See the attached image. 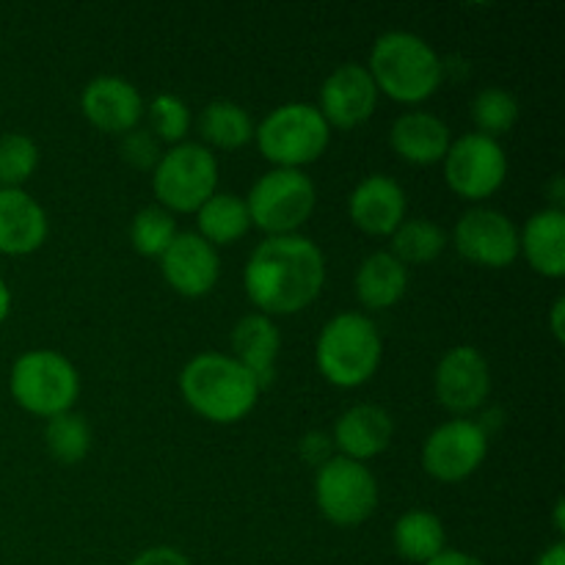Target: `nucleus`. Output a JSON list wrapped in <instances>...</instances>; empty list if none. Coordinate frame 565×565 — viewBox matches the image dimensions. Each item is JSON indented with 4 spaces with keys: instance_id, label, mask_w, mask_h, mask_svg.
<instances>
[{
    "instance_id": "obj_23",
    "label": "nucleus",
    "mask_w": 565,
    "mask_h": 565,
    "mask_svg": "<svg viewBox=\"0 0 565 565\" xmlns=\"http://www.w3.org/2000/svg\"><path fill=\"white\" fill-rule=\"evenodd\" d=\"M356 301L367 312H386L403 301L408 290V268L390 252H373L362 259L353 276Z\"/></svg>"
},
{
    "instance_id": "obj_30",
    "label": "nucleus",
    "mask_w": 565,
    "mask_h": 565,
    "mask_svg": "<svg viewBox=\"0 0 565 565\" xmlns=\"http://www.w3.org/2000/svg\"><path fill=\"white\" fill-rule=\"evenodd\" d=\"M177 221L169 210H163L160 204H149L141 207L130 221V243L141 257L160 259L166 248L171 246V241L177 237Z\"/></svg>"
},
{
    "instance_id": "obj_37",
    "label": "nucleus",
    "mask_w": 565,
    "mask_h": 565,
    "mask_svg": "<svg viewBox=\"0 0 565 565\" xmlns=\"http://www.w3.org/2000/svg\"><path fill=\"white\" fill-rule=\"evenodd\" d=\"M563 315H565V298L557 296L555 303H552V309H550V329H552V334H555L557 342L565 340V334H563Z\"/></svg>"
},
{
    "instance_id": "obj_32",
    "label": "nucleus",
    "mask_w": 565,
    "mask_h": 565,
    "mask_svg": "<svg viewBox=\"0 0 565 565\" xmlns=\"http://www.w3.org/2000/svg\"><path fill=\"white\" fill-rule=\"evenodd\" d=\"M39 169V143L28 132L0 136V188H22Z\"/></svg>"
},
{
    "instance_id": "obj_27",
    "label": "nucleus",
    "mask_w": 565,
    "mask_h": 565,
    "mask_svg": "<svg viewBox=\"0 0 565 565\" xmlns=\"http://www.w3.org/2000/svg\"><path fill=\"white\" fill-rule=\"evenodd\" d=\"M390 248L386 252L392 257L401 259L406 268H417V265H430L439 259L447 248V232L430 218H406L390 237Z\"/></svg>"
},
{
    "instance_id": "obj_25",
    "label": "nucleus",
    "mask_w": 565,
    "mask_h": 565,
    "mask_svg": "<svg viewBox=\"0 0 565 565\" xmlns=\"http://www.w3.org/2000/svg\"><path fill=\"white\" fill-rule=\"evenodd\" d=\"M193 215H196V235L215 248L243 241L252 230L246 199L235 193L215 191Z\"/></svg>"
},
{
    "instance_id": "obj_10",
    "label": "nucleus",
    "mask_w": 565,
    "mask_h": 565,
    "mask_svg": "<svg viewBox=\"0 0 565 565\" xmlns=\"http://www.w3.org/2000/svg\"><path fill=\"white\" fill-rule=\"evenodd\" d=\"M445 182L458 199L480 204L494 196L508 180V154L500 141L480 132L452 138L445 160Z\"/></svg>"
},
{
    "instance_id": "obj_15",
    "label": "nucleus",
    "mask_w": 565,
    "mask_h": 565,
    "mask_svg": "<svg viewBox=\"0 0 565 565\" xmlns=\"http://www.w3.org/2000/svg\"><path fill=\"white\" fill-rule=\"evenodd\" d=\"M166 285L182 298H204L221 279L218 248L196 232H177L171 246L158 259Z\"/></svg>"
},
{
    "instance_id": "obj_21",
    "label": "nucleus",
    "mask_w": 565,
    "mask_h": 565,
    "mask_svg": "<svg viewBox=\"0 0 565 565\" xmlns=\"http://www.w3.org/2000/svg\"><path fill=\"white\" fill-rule=\"evenodd\" d=\"M519 257L544 279L565 276V213L563 207H544L530 215L519 230Z\"/></svg>"
},
{
    "instance_id": "obj_24",
    "label": "nucleus",
    "mask_w": 565,
    "mask_h": 565,
    "mask_svg": "<svg viewBox=\"0 0 565 565\" xmlns=\"http://www.w3.org/2000/svg\"><path fill=\"white\" fill-rule=\"evenodd\" d=\"M254 119L243 105L232 103V99H213L199 114V136H202L204 147L213 152H235L246 143L254 141Z\"/></svg>"
},
{
    "instance_id": "obj_40",
    "label": "nucleus",
    "mask_w": 565,
    "mask_h": 565,
    "mask_svg": "<svg viewBox=\"0 0 565 565\" xmlns=\"http://www.w3.org/2000/svg\"><path fill=\"white\" fill-rule=\"evenodd\" d=\"M563 511H565V502H563V497H557V502H555V527H557V533H563V530H565Z\"/></svg>"
},
{
    "instance_id": "obj_26",
    "label": "nucleus",
    "mask_w": 565,
    "mask_h": 565,
    "mask_svg": "<svg viewBox=\"0 0 565 565\" xmlns=\"http://www.w3.org/2000/svg\"><path fill=\"white\" fill-rule=\"evenodd\" d=\"M392 546L406 563H430L447 550L445 524L430 511H406L392 527Z\"/></svg>"
},
{
    "instance_id": "obj_4",
    "label": "nucleus",
    "mask_w": 565,
    "mask_h": 565,
    "mask_svg": "<svg viewBox=\"0 0 565 565\" xmlns=\"http://www.w3.org/2000/svg\"><path fill=\"white\" fill-rule=\"evenodd\" d=\"M384 340L364 312H340L315 340V367L337 390H359L379 373Z\"/></svg>"
},
{
    "instance_id": "obj_6",
    "label": "nucleus",
    "mask_w": 565,
    "mask_h": 565,
    "mask_svg": "<svg viewBox=\"0 0 565 565\" xmlns=\"http://www.w3.org/2000/svg\"><path fill=\"white\" fill-rule=\"evenodd\" d=\"M9 392L22 412L53 419L75 408L81 397V375L64 353L36 348L11 364Z\"/></svg>"
},
{
    "instance_id": "obj_5",
    "label": "nucleus",
    "mask_w": 565,
    "mask_h": 565,
    "mask_svg": "<svg viewBox=\"0 0 565 565\" xmlns=\"http://www.w3.org/2000/svg\"><path fill=\"white\" fill-rule=\"evenodd\" d=\"M254 141L274 169L303 171L326 154L331 127L312 103H285L254 127Z\"/></svg>"
},
{
    "instance_id": "obj_12",
    "label": "nucleus",
    "mask_w": 565,
    "mask_h": 565,
    "mask_svg": "<svg viewBox=\"0 0 565 565\" xmlns=\"http://www.w3.org/2000/svg\"><path fill=\"white\" fill-rule=\"evenodd\" d=\"M452 246L478 268L502 270L519 259V226L494 207H472L456 221Z\"/></svg>"
},
{
    "instance_id": "obj_20",
    "label": "nucleus",
    "mask_w": 565,
    "mask_h": 565,
    "mask_svg": "<svg viewBox=\"0 0 565 565\" xmlns=\"http://www.w3.org/2000/svg\"><path fill=\"white\" fill-rule=\"evenodd\" d=\"M452 132L445 119L428 110H406L392 121L390 147L403 163L436 166L445 160Z\"/></svg>"
},
{
    "instance_id": "obj_18",
    "label": "nucleus",
    "mask_w": 565,
    "mask_h": 565,
    "mask_svg": "<svg viewBox=\"0 0 565 565\" xmlns=\"http://www.w3.org/2000/svg\"><path fill=\"white\" fill-rule=\"evenodd\" d=\"M329 436L337 450L334 456L367 463L390 450L392 436H395V419L384 406L356 403L340 414Z\"/></svg>"
},
{
    "instance_id": "obj_16",
    "label": "nucleus",
    "mask_w": 565,
    "mask_h": 565,
    "mask_svg": "<svg viewBox=\"0 0 565 565\" xmlns=\"http://www.w3.org/2000/svg\"><path fill=\"white\" fill-rule=\"evenodd\" d=\"M143 103L141 92L130 81L119 75H97L86 83L81 92V114L88 125L108 136H127L141 127Z\"/></svg>"
},
{
    "instance_id": "obj_19",
    "label": "nucleus",
    "mask_w": 565,
    "mask_h": 565,
    "mask_svg": "<svg viewBox=\"0 0 565 565\" xmlns=\"http://www.w3.org/2000/svg\"><path fill=\"white\" fill-rule=\"evenodd\" d=\"M50 221L25 188H0V254L28 257L47 241Z\"/></svg>"
},
{
    "instance_id": "obj_38",
    "label": "nucleus",
    "mask_w": 565,
    "mask_h": 565,
    "mask_svg": "<svg viewBox=\"0 0 565 565\" xmlns=\"http://www.w3.org/2000/svg\"><path fill=\"white\" fill-rule=\"evenodd\" d=\"M535 565H565V544L563 541H555L552 546H546L544 552L539 555Z\"/></svg>"
},
{
    "instance_id": "obj_31",
    "label": "nucleus",
    "mask_w": 565,
    "mask_h": 565,
    "mask_svg": "<svg viewBox=\"0 0 565 565\" xmlns=\"http://www.w3.org/2000/svg\"><path fill=\"white\" fill-rule=\"evenodd\" d=\"M143 116H147L149 121L147 130L152 132L163 147H177V143L188 141V132H191V108H188L185 99L177 97V94H154V97L149 99Z\"/></svg>"
},
{
    "instance_id": "obj_2",
    "label": "nucleus",
    "mask_w": 565,
    "mask_h": 565,
    "mask_svg": "<svg viewBox=\"0 0 565 565\" xmlns=\"http://www.w3.org/2000/svg\"><path fill=\"white\" fill-rule=\"evenodd\" d=\"M180 395L193 414L213 425H235L257 408L259 392L246 367L235 362L230 353L204 351L196 353L180 370Z\"/></svg>"
},
{
    "instance_id": "obj_11",
    "label": "nucleus",
    "mask_w": 565,
    "mask_h": 565,
    "mask_svg": "<svg viewBox=\"0 0 565 565\" xmlns=\"http://www.w3.org/2000/svg\"><path fill=\"white\" fill-rule=\"evenodd\" d=\"M489 456V434L475 419L452 417L436 425L423 441L419 461L436 483H461L483 467Z\"/></svg>"
},
{
    "instance_id": "obj_7",
    "label": "nucleus",
    "mask_w": 565,
    "mask_h": 565,
    "mask_svg": "<svg viewBox=\"0 0 565 565\" xmlns=\"http://www.w3.org/2000/svg\"><path fill=\"white\" fill-rule=\"evenodd\" d=\"M218 191V158L199 141L166 147L152 169V193L171 215L196 213Z\"/></svg>"
},
{
    "instance_id": "obj_39",
    "label": "nucleus",
    "mask_w": 565,
    "mask_h": 565,
    "mask_svg": "<svg viewBox=\"0 0 565 565\" xmlns=\"http://www.w3.org/2000/svg\"><path fill=\"white\" fill-rule=\"evenodd\" d=\"M11 301H14V298H11V287L6 285V279H3V276H0V326H3L6 320H9Z\"/></svg>"
},
{
    "instance_id": "obj_34",
    "label": "nucleus",
    "mask_w": 565,
    "mask_h": 565,
    "mask_svg": "<svg viewBox=\"0 0 565 565\" xmlns=\"http://www.w3.org/2000/svg\"><path fill=\"white\" fill-rule=\"evenodd\" d=\"M127 565H193L191 557L185 552H180L177 546H149L141 555L132 557Z\"/></svg>"
},
{
    "instance_id": "obj_3",
    "label": "nucleus",
    "mask_w": 565,
    "mask_h": 565,
    "mask_svg": "<svg viewBox=\"0 0 565 565\" xmlns=\"http://www.w3.org/2000/svg\"><path fill=\"white\" fill-rule=\"evenodd\" d=\"M364 66L379 94L401 105L425 103L445 83V61L439 58L434 44L412 31L381 33Z\"/></svg>"
},
{
    "instance_id": "obj_29",
    "label": "nucleus",
    "mask_w": 565,
    "mask_h": 565,
    "mask_svg": "<svg viewBox=\"0 0 565 565\" xmlns=\"http://www.w3.org/2000/svg\"><path fill=\"white\" fill-rule=\"evenodd\" d=\"M469 116L475 121V132L500 141V136H505L519 125L522 105H519L516 94L508 92V88L489 86L475 94L472 103H469Z\"/></svg>"
},
{
    "instance_id": "obj_13",
    "label": "nucleus",
    "mask_w": 565,
    "mask_h": 565,
    "mask_svg": "<svg viewBox=\"0 0 565 565\" xmlns=\"http://www.w3.org/2000/svg\"><path fill=\"white\" fill-rule=\"evenodd\" d=\"M434 395L445 412L463 417L480 412L491 397V367L475 345H456L439 359L434 373Z\"/></svg>"
},
{
    "instance_id": "obj_1",
    "label": "nucleus",
    "mask_w": 565,
    "mask_h": 565,
    "mask_svg": "<svg viewBox=\"0 0 565 565\" xmlns=\"http://www.w3.org/2000/svg\"><path fill=\"white\" fill-rule=\"evenodd\" d=\"M326 287V254L312 237L279 235L257 243L243 268V290L254 312L290 318L320 298Z\"/></svg>"
},
{
    "instance_id": "obj_36",
    "label": "nucleus",
    "mask_w": 565,
    "mask_h": 565,
    "mask_svg": "<svg viewBox=\"0 0 565 565\" xmlns=\"http://www.w3.org/2000/svg\"><path fill=\"white\" fill-rule=\"evenodd\" d=\"M425 565H486V563L478 561L475 555H469V552L445 550L439 557H434V561L425 563Z\"/></svg>"
},
{
    "instance_id": "obj_8",
    "label": "nucleus",
    "mask_w": 565,
    "mask_h": 565,
    "mask_svg": "<svg viewBox=\"0 0 565 565\" xmlns=\"http://www.w3.org/2000/svg\"><path fill=\"white\" fill-rule=\"evenodd\" d=\"M246 199L252 226L268 237L298 235L312 218L318 204V188L307 171L270 169L252 185Z\"/></svg>"
},
{
    "instance_id": "obj_22",
    "label": "nucleus",
    "mask_w": 565,
    "mask_h": 565,
    "mask_svg": "<svg viewBox=\"0 0 565 565\" xmlns=\"http://www.w3.org/2000/svg\"><path fill=\"white\" fill-rule=\"evenodd\" d=\"M230 345V356L235 359L241 367H246L248 373L257 379L259 386L270 384L281 351V334L274 318L259 312L243 315L235 323V329H232Z\"/></svg>"
},
{
    "instance_id": "obj_33",
    "label": "nucleus",
    "mask_w": 565,
    "mask_h": 565,
    "mask_svg": "<svg viewBox=\"0 0 565 565\" xmlns=\"http://www.w3.org/2000/svg\"><path fill=\"white\" fill-rule=\"evenodd\" d=\"M121 158L138 171H152L158 166L160 154H163V143L147 130V127H136L127 136H121V147H119Z\"/></svg>"
},
{
    "instance_id": "obj_14",
    "label": "nucleus",
    "mask_w": 565,
    "mask_h": 565,
    "mask_svg": "<svg viewBox=\"0 0 565 565\" xmlns=\"http://www.w3.org/2000/svg\"><path fill=\"white\" fill-rule=\"evenodd\" d=\"M379 97L381 94L370 77L367 66L348 61V64H340L334 72H329L326 81L320 83L315 108L320 110L331 130H356L375 114Z\"/></svg>"
},
{
    "instance_id": "obj_28",
    "label": "nucleus",
    "mask_w": 565,
    "mask_h": 565,
    "mask_svg": "<svg viewBox=\"0 0 565 565\" xmlns=\"http://www.w3.org/2000/svg\"><path fill=\"white\" fill-rule=\"evenodd\" d=\"M92 425L86 423L83 414L66 412L58 417L47 419L44 428V447H47L50 458L61 467H75V463L86 461L92 452Z\"/></svg>"
},
{
    "instance_id": "obj_9",
    "label": "nucleus",
    "mask_w": 565,
    "mask_h": 565,
    "mask_svg": "<svg viewBox=\"0 0 565 565\" xmlns=\"http://www.w3.org/2000/svg\"><path fill=\"white\" fill-rule=\"evenodd\" d=\"M379 480L367 463L331 456L315 469V505L334 527H359L379 508Z\"/></svg>"
},
{
    "instance_id": "obj_35",
    "label": "nucleus",
    "mask_w": 565,
    "mask_h": 565,
    "mask_svg": "<svg viewBox=\"0 0 565 565\" xmlns=\"http://www.w3.org/2000/svg\"><path fill=\"white\" fill-rule=\"evenodd\" d=\"M301 456L307 458L309 463H315V467H320V463H326L331 458V450H334V445H331V436L323 434V430H312V434H307L301 439Z\"/></svg>"
},
{
    "instance_id": "obj_17",
    "label": "nucleus",
    "mask_w": 565,
    "mask_h": 565,
    "mask_svg": "<svg viewBox=\"0 0 565 565\" xmlns=\"http://www.w3.org/2000/svg\"><path fill=\"white\" fill-rule=\"evenodd\" d=\"M348 218L370 237H392V232L408 218V196L397 180L386 174H370L348 196Z\"/></svg>"
}]
</instances>
